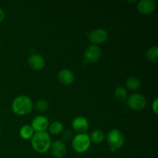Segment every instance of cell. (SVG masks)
<instances>
[{"label": "cell", "mask_w": 158, "mask_h": 158, "mask_svg": "<svg viewBox=\"0 0 158 158\" xmlns=\"http://www.w3.org/2000/svg\"><path fill=\"white\" fill-rule=\"evenodd\" d=\"M31 143H32V148L36 152L43 154V153H46L50 148V137L46 131L35 132L32 135Z\"/></svg>", "instance_id": "6da1fadb"}, {"label": "cell", "mask_w": 158, "mask_h": 158, "mask_svg": "<svg viewBox=\"0 0 158 158\" xmlns=\"http://www.w3.org/2000/svg\"><path fill=\"white\" fill-rule=\"evenodd\" d=\"M12 109L17 115H25L29 114L32 109V100L27 96H19L14 99Z\"/></svg>", "instance_id": "7a4b0ae2"}, {"label": "cell", "mask_w": 158, "mask_h": 158, "mask_svg": "<svg viewBox=\"0 0 158 158\" xmlns=\"http://www.w3.org/2000/svg\"><path fill=\"white\" fill-rule=\"evenodd\" d=\"M125 137L123 133L117 129H113L108 132L106 135V141L110 147L112 151L121 148L124 143Z\"/></svg>", "instance_id": "3957f363"}, {"label": "cell", "mask_w": 158, "mask_h": 158, "mask_svg": "<svg viewBox=\"0 0 158 158\" xmlns=\"http://www.w3.org/2000/svg\"><path fill=\"white\" fill-rule=\"evenodd\" d=\"M72 146L74 151L77 153H84L87 151L90 146V138L88 134H79L73 137Z\"/></svg>", "instance_id": "277c9868"}, {"label": "cell", "mask_w": 158, "mask_h": 158, "mask_svg": "<svg viewBox=\"0 0 158 158\" xmlns=\"http://www.w3.org/2000/svg\"><path fill=\"white\" fill-rule=\"evenodd\" d=\"M146 98L141 94H133L127 99V105L134 110H143L146 106Z\"/></svg>", "instance_id": "5b68a950"}, {"label": "cell", "mask_w": 158, "mask_h": 158, "mask_svg": "<svg viewBox=\"0 0 158 158\" xmlns=\"http://www.w3.org/2000/svg\"><path fill=\"white\" fill-rule=\"evenodd\" d=\"M101 49L97 45H91L86 49L84 52V57L86 61L95 63L101 56Z\"/></svg>", "instance_id": "8992f818"}, {"label": "cell", "mask_w": 158, "mask_h": 158, "mask_svg": "<svg viewBox=\"0 0 158 158\" xmlns=\"http://www.w3.org/2000/svg\"><path fill=\"white\" fill-rule=\"evenodd\" d=\"M108 33L105 29H96L89 33V39L93 43L95 44H100L103 43L107 40Z\"/></svg>", "instance_id": "52a82bcc"}, {"label": "cell", "mask_w": 158, "mask_h": 158, "mask_svg": "<svg viewBox=\"0 0 158 158\" xmlns=\"http://www.w3.org/2000/svg\"><path fill=\"white\" fill-rule=\"evenodd\" d=\"M51 154L56 158H63L66 154V147L64 142L56 140L50 146Z\"/></svg>", "instance_id": "ba28073f"}, {"label": "cell", "mask_w": 158, "mask_h": 158, "mask_svg": "<svg viewBox=\"0 0 158 158\" xmlns=\"http://www.w3.org/2000/svg\"><path fill=\"white\" fill-rule=\"evenodd\" d=\"M137 10L143 15L152 13L156 8V2L154 0H141L137 4Z\"/></svg>", "instance_id": "9c48e42d"}, {"label": "cell", "mask_w": 158, "mask_h": 158, "mask_svg": "<svg viewBox=\"0 0 158 158\" xmlns=\"http://www.w3.org/2000/svg\"><path fill=\"white\" fill-rule=\"evenodd\" d=\"M28 64L35 70H40L45 66L46 62L44 58L40 54H32L28 58Z\"/></svg>", "instance_id": "30bf717a"}, {"label": "cell", "mask_w": 158, "mask_h": 158, "mask_svg": "<svg viewBox=\"0 0 158 158\" xmlns=\"http://www.w3.org/2000/svg\"><path fill=\"white\" fill-rule=\"evenodd\" d=\"M58 80L62 84L69 86L72 84L75 80V77H74L73 73L71 70L67 69H63L58 73L57 74Z\"/></svg>", "instance_id": "8fae6325"}, {"label": "cell", "mask_w": 158, "mask_h": 158, "mask_svg": "<svg viewBox=\"0 0 158 158\" xmlns=\"http://www.w3.org/2000/svg\"><path fill=\"white\" fill-rule=\"evenodd\" d=\"M72 127L77 132L83 134L89 128V123L85 117H77L73 120Z\"/></svg>", "instance_id": "7c38bea8"}, {"label": "cell", "mask_w": 158, "mask_h": 158, "mask_svg": "<svg viewBox=\"0 0 158 158\" xmlns=\"http://www.w3.org/2000/svg\"><path fill=\"white\" fill-rule=\"evenodd\" d=\"M48 126H49V120L46 117L37 116L32 120L31 127L33 128L34 131L39 132V131H46Z\"/></svg>", "instance_id": "4fadbf2b"}, {"label": "cell", "mask_w": 158, "mask_h": 158, "mask_svg": "<svg viewBox=\"0 0 158 158\" xmlns=\"http://www.w3.org/2000/svg\"><path fill=\"white\" fill-rule=\"evenodd\" d=\"M126 85L128 89H131V90H136V89L140 88L141 83H140V79L137 78V77H131L127 79Z\"/></svg>", "instance_id": "5bb4252c"}, {"label": "cell", "mask_w": 158, "mask_h": 158, "mask_svg": "<svg viewBox=\"0 0 158 158\" xmlns=\"http://www.w3.org/2000/svg\"><path fill=\"white\" fill-rule=\"evenodd\" d=\"M19 134L22 138L25 139V140H28L29 138H32V135L34 134V130L31 126L25 125L20 129Z\"/></svg>", "instance_id": "9a60e30c"}, {"label": "cell", "mask_w": 158, "mask_h": 158, "mask_svg": "<svg viewBox=\"0 0 158 158\" xmlns=\"http://www.w3.org/2000/svg\"><path fill=\"white\" fill-rule=\"evenodd\" d=\"M146 57L149 61L152 63H157L158 60V47L152 46L146 52Z\"/></svg>", "instance_id": "2e32d148"}, {"label": "cell", "mask_w": 158, "mask_h": 158, "mask_svg": "<svg viewBox=\"0 0 158 158\" xmlns=\"http://www.w3.org/2000/svg\"><path fill=\"white\" fill-rule=\"evenodd\" d=\"M114 96H115L116 99L119 101H123L127 97V92L126 88L123 86H118L117 89H115V93H114Z\"/></svg>", "instance_id": "e0dca14e"}, {"label": "cell", "mask_w": 158, "mask_h": 158, "mask_svg": "<svg viewBox=\"0 0 158 158\" xmlns=\"http://www.w3.org/2000/svg\"><path fill=\"white\" fill-rule=\"evenodd\" d=\"M104 136L105 135L103 131H100V130H96V131H93L89 138L94 143H100L103 140Z\"/></svg>", "instance_id": "ac0fdd59"}, {"label": "cell", "mask_w": 158, "mask_h": 158, "mask_svg": "<svg viewBox=\"0 0 158 158\" xmlns=\"http://www.w3.org/2000/svg\"><path fill=\"white\" fill-rule=\"evenodd\" d=\"M63 125L62 123L59 121L53 122L52 124L49 126V132L54 135H58L60 133L63 131Z\"/></svg>", "instance_id": "d6986e66"}, {"label": "cell", "mask_w": 158, "mask_h": 158, "mask_svg": "<svg viewBox=\"0 0 158 158\" xmlns=\"http://www.w3.org/2000/svg\"><path fill=\"white\" fill-rule=\"evenodd\" d=\"M49 108V103L44 100H40L35 103V109L40 112H45Z\"/></svg>", "instance_id": "ffe728a7"}, {"label": "cell", "mask_w": 158, "mask_h": 158, "mask_svg": "<svg viewBox=\"0 0 158 158\" xmlns=\"http://www.w3.org/2000/svg\"><path fill=\"white\" fill-rule=\"evenodd\" d=\"M71 136H72V133L69 131H66V132L63 133V138L66 141H67V140H69V139L71 138Z\"/></svg>", "instance_id": "44dd1931"}, {"label": "cell", "mask_w": 158, "mask_h": 158, "mask_svg": "<svg viewBox=\"0 0 158 158\" xmlns=\"http://www.w3.org/2000/svg\"><path fill=\"white\" fill-rule=\"evenodd\" d=\"M152 108H153V110H154V112L156 114H158V99L156 98L155 100H154V103H153V105H152Z\"/></svg>", "instance_id": "7402d4cb"}, {"label": "cell", "mask_w": 158, "mask_h": 158, "mask_svg": "<svg viewBox=\"0 0 158 158\" xmlns=\"http://www.w3.org/2000/svg\"><path fill=\"white\" fill-rule=\"evenodd\" d=\"M5 16H6V15H5L4 10H3V9L0 7V23L4 20Z\"/></svg>", "instance_id": "603a6c76"}, {"label": "cell", "mask_w": 158, "mask_h": 158, "mask_svg": "<svg viewBox=\"0 0 158 158\" xmlns=\"http://www.w3.org/2000/svg\"><path fill=\"white\" fill-rule=\"evenodd\" d=\"M0 133H1V127H0Z\"/></svg>", "instance_id": "cb8c5ba5"}]
</instances>
